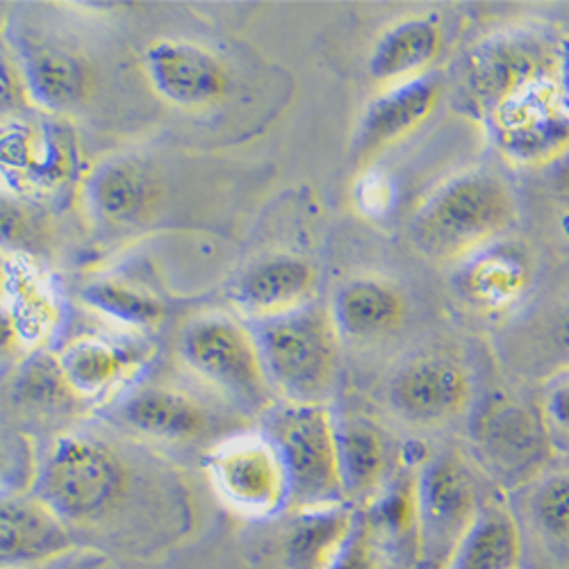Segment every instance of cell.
Masks as SVG:
<instances>
[{
    "label": "cell",
    "mask_w": 569,
    "mask_h": 569,
    "mask_svg": "<svg viewBox=\"0 0 569 569\" xmlns=\"http://www.w3.org/2000/svg\"><path fill=\"white\" fill-rule=\"evenodd\" d=\"M517 221V197L492 169H465L442 180L412 214L415 249L436 262L469 260L497 244Z\"/></svg>",
    "instance_id": "cell-1"
},
{
    "label": "cell",
    "mask_w": 569,
    "mask_h": 569,
    "mask_svg": "<svg viewBox=\"0 0 569 569\" xmlns=\"http://www.w3.org/2000/svg\"><path fill=\"white\" fill-rule=\"evenodd\" d=\"M130 467L123 453L93 433L60 436L41 460L32 492L67 525H103L128 499Z\"/></svg>",
    "instance_id": "cell-2"
},
{
    "label": "cell",
    "mask_w": 569,
    "mask_h": 569,
    "mask_svg": "<svg viewBox=\"0 0 569 569\" xmlns=\"http://www.w3.org/2000/svg\"><path fill=\"white\" fill-rule=\"evenodd\" d=\"M262 360L276 395L284 403L326 406L338 381L340 333L315 303L264 321H253Z\"/></svg>",
    "instance_id": "cell-3"
},
{
    "label": "cell",
    "mask_w": 569,
    "mask_h": 569,
    "mask_svg": "<svg viewBox=\"0 0 569 569\" xmlns=\"http://www.w3.org/2000/svg\"><path fill=\"white\" fill-rule=\"evenodd\" d=\"M273 442L290 486V510L345 503L338 421L326 406L280 403L267 415Z\"/></svg>",
    "instance_id": "cell-4"
},
{
    "label": "cell",
    "mask_w": 569,
    "mask_h": 569,
    "mask_svg": "<svg viewBox=\"0 0 569 569\" xmlns=\"http://www.w3.org/2000/svg\"><path fill=\"white\" fill-rule=\"evenodd\" d=\"M178 356L214 390L251 410L273 408V388L256 330L240 319L208 312L189 319L178 336Z\"/></svg>",
    "instance_id": "cell-5"
},
{
    "label": "cell",
    "mask_w": 569,
    "mask_h": 569,
    "mask_svg": "<svg viewBox=\"0 0 569 569\" xmlns=\"http://www.w3.org/2000/svg\"><path fill=\"white\" fill-rule=\"evenodd\" d=\"M495 149L519 167H551L569 151V110L558 76L510 93L486 114Z\"/></svg>",
    "instance_id": "cell-6"
},
{
    "label": "cell",
    "mask_w": 569,
    "mask_h": 569,
    "mask_svg": "<svg viewBox=\"0 0 569 569\" xmlns=\"http://www.w3.org/2000/svg\"><path fill=\"white\" fill-rule=\"evenodd\" d=\"M558 64L560 41L527 28L497 30L473 46L467 58L465 99L486 119L510 93L540 78L558 76Z\"/></svg>",
    "instance_id": "cell-7"
},
{
    "label": "cell",
    "mask_w": 569,
    "mask_h": 569,
    "mask_svg": "<svg viewBox=\"0 0 569 569\" xmlns=\"http://www.w3.org/2000/svg\"><path fill=\"white\" fill-rule=\"evenodd\" d=\"M481 506L477 481L460 456L442 453L426 462L412 492V517L423 560L442 569Z\"/></svg>",
    "instance_id": "cell-8"
},
{
    "label": "cell",
    "mask_w": 569,
    "mask_h": 569,
    "mask_svg": "<svg viewBox=\"0 0 569 569\" xmlns=\"http://www.w3.org/2000/svg\"><path fill=\"white\" fill-rule=\"evenodd\" d=\"M214 492L249 517H269L290 508L282 460L267 433H237L217 442L206 460Z\"/></svg>",
    "instance_id": "cell-9"
},
{
    "label": "cell",
    "mask_w": 569,
    "mask_h": 569,
    "mask_svg": "<svg viewBox=\"0 0 569 569\" xmlns=\"http://www.w3.org/2000/svg\"><path fill=\"white\" fill-rule=\"evenodd\" d=\"M473 449L506 483L536 481L551 460L547 419L512 399H497L473 421Z\"/></svg>",
    "instance_id": "cell-10"
},
{
    "label": "cell",
    "mask_w": 569,
    "mask_h": 569,
    "mask_svg": "<svg viewBox=\"0 0 569 569\" xmlns=\"http://www.w3.org/2000/svg\"><path fill=\"white\" fill-rule=\"evenodd\" d=\"M144 76L156 97L180 110H206L228 93V69L201 43L160 37L141 51Z\"/></svg>",
    "instance_id": "cell-11"
},
{
    "label": "cell",
    "mask_w": 569,
    "mask_h": 569,
    "mask_svg": "<svg viewBox=\"0 0 569 569\" xmlns=\"http://www.w3.org/2000/svg\"><path fill=\"white\" fill-rule=\"evenodd\" d=\"M388 401L406 423L440 429L469 408L471 376L453 358L419 356L392 376Z\"/></svg>",
    "instance_id": "cell-12"
},
{
    "label": "cell",
    "mask_w": 569,
    "mask_h": 569,
    "mask_svg": "<svg viewBox=\"0 0 569 569\" xmlns=\"http://www.w3.org/2000/svg\"><path fill=\"white\" fill-rule=\"evenodd\" d=\"M442 91V80L436 73H426L378 91L367 103L356 130V160L360 164H369L417 132L436 114Z\"/></svg>",
    "instance_id": "cell-13"
},
{
    "label": "cell",
    "mask_w": 569,
    "mask_h": 569,
    "mask_svg": "<svg viewBox=\"0 0 569 569\" xmlns=\"http://www.w3.org/2000/svg\"><path fill=\"white\" fill-rule=\"evenodd\" d=\"M317 267L297 253H271L232 282L230 301L253 321L290 315L315 303Z\"/></svg>",
    "instance_id": "cell-14"
},
{
    "label": "cell",
    "mask_w": 569,
    "mask_h": 569,
    "mask_svg": "<svg viewBox=\"0 0 569 569\" xmlns=\"http://www.w3.org/2000/svg\"><path fill=\"white\" fill-rule=\"evenodd\" d=\"M73 551L67 521L34 492L3 499L0 512V562L3 569H28Z\"/></svg>",
    "instance_id": "cell-15"
},
{
    "label": "cell",
    "mask_w": 569,
    "mask_h": 569,
    "mask_svg": "<svg viewBox=\"0 0 569 569\" xmlns=\"http://www.w3.org/2000/svg\"><path fill=\"white\" fill-rule=\"evenodd\" d=\"M144 362L139 347L108 336H82L69 342L56 365L73 399H108L121 390Z\"/></svg>",
    "instance_id": "cell-16"
},
{
    "label": "cell",
    "mask_w": 569,
    "mask_h": 569,
    "mask_svg": "<svg viewBox=\"0 0 569 569\" xmlns=\"http://www.w3.org/2000/svg\"><path fill=\"white\" fill-rule=\"evenodd\" d=\"M58 323V301L41 273L19 253L3 260V351L39 347Z\"/></svg>",
    "instance_id": "cell-17"
},
{
    "label": "cell",
    "mask_w": 569,
    "mask_h": 569,
    "mask_svg": "<svg viewBox=\"0 0 569 569\" xmlns=\"http://www.w3.org/2000/svg\"><path fill=\"white\" fill-rule=\"evenodd\" d=\"M117 419L139 436L164 442L199 440L212 426L210 412L201 401L167 386L130 390L117 406Z\"/></svg>",
    "instance_id": "cell-18"
},
{
    "label": "cell",
    "mask_w": 569,
    "mask_h": 569,
    "mask_svg": "<svg viewBox=\"0 0 569 569\" xmlns=\"http://www.w3.org/2000/svg\"><path fill=\"white\" fill-rule=\"evenodd\" d=\"M406 315L408 301L399 284L378 276L347 280L330 308L342 342H369L392 336L406 321Z\"/></svg>",
    "instance_id": "cell-19"
},
{
    "label": "cell",
    "mask_w": 569,
    "mask_h": 569,
    "mask_svg": "<svg viewBox=\"0 0 569 569\" xmlns=\"http://www.w3.org/2000/svg\"><path fill=\"white\" fill-rule=\"evenodd\" d=\"M158 199L151 169L134 158H110L93 167L84 180L89 212L108 226H130L144 219Z\"/></svg>",
    "instance_id": "cell-20"
},
{
    "label": "cell",
    "mask_w": 569,
    "mask_h": 569,
    "mask_svg": "<svg viewBox=\"0 0 569 569\" xmlns=\"http://www.w3.org/2000/svg\"><path fill=\"white\" fill-rule=\"evenodd\" d=\"M445 49V34L431 17H408L390 26L376 39L367 69L381 89L433 73Z\"/></svg>",
    "instance_id": "cell-21"
},
{
    "label": "cell",
    "mask_w": 569,
    "mask_h": 569,
    "mask_svg": "<svg viewBox=\"0 0 569 569\" xmlns=\"http://www.w3.org/2000/svg\"><path fill=\"white\" fill-rule=\"evenodd\" d=\"M71 169L67 141L49 128L14 119L3 126V178L14 182V192L56 189Z\"/></svg>",
    "instance_id": "cell-22"
},
{
    "label": "cell",
    "mask_w": 569,
    "mask_h": 569,
    "mask_svg": "<svg viewBox=\"0 0 569 569\" xmlns=\"http://www.w3.org/2000/svg\"><path fill=\"white\" fill-rule=\"evenodd\" d=\"M525 531L517 515L497 501L481 506L442 569H521Z\"/></svg>",
    "instance_id": "cell-23"
},
{
    "label": "cell",
    "mask_w": 569,
    "mask_h": 569,
    "mask_svg": "<svg viewBox=\"0 0 569 569\" xmlns=\"http://www.w3.org/2000/svg\"><path fill=\"white\" fill-rule=\"evenodd\" d=\"M295 525L282 540L292 569H338L356 533V517L340 506L292 510Z\"/></svg>",
    "instance_id": "cell-24"
},
{
    "label": "cell",
    "mask_w": 569,
    "mask_h": 569,
    "mask_svg": "<svg viewBox=\"0 0 569 569\" xmlns=\"http://www.w3.org/2000/svg\"><path fill=\"white\" fill-rule=\"evenodd\" d=\"M531 278L533 269L525 251L492 244L467 260L460 292L473 308L499 312L527 295Z\"/></svg>",
    "instance_id": "cell-25"
},
{
    "label": "cell",
    "mask_w": 569,
    "mask_h": 569,
    "mask_svg": "<svg viewBox=\"0 0 569 569\" xmlns=\"http://www.w3.org/2000/svg\"><path fill=\"white\" fill-rule=\"evenodd\" d=\"M23 71L32 103L43 110H71L89 93V64L64 46H41L23 60Z\"/></svg>",
    "instance_id": "cell-26"
},
{
    "label": "cell",
    "mask_w": 569,
    "mask_h": 569,
    "mask_svg": "<svg viewBox=\"0 0 569 569\" xmlns=\"http://www.w3.org/2000/svg\"><path fill=\"white\" fill-rule=\"evenodd\" d=\"M527 525L540 549L560 567H569V467L547 469L529 483Z\"/></svg>",
    "instance_id": "cell-27"
},
{
    "label": "cell",
    "mask_w": 569,
    "mask_h": 569,
    "mask_svg": "<svg viewBox=\"0 0 569 569\" xmlns=\"http://www.w3.org/2000/svg\"><path fill=\"white\" fill-rule=\"evenodd\" d=\"M345 495L362 497L381 486L388 471V445L383 433L365 419L338 421Z\"/></svg>",
    "instance_id": "cell-28"
},
{
    "label": "cell",
    "mask_w": 569,
    "mask_h": 569,
    "mask_svg": "<svg viewBox=\"0 0 569 569\" xmlns=\"http://www.w3.org/2000/svg\"><path fill=\"white\" fill-rule=\"evenodd\" d=\"M80 297L91 310L130 328H153L167 315V308L158 297L121 278L103 276L91 280L84 284Z\"/></svg>",
    "instance_id": "cell-29"
},
{
    "label": "cell",
    "mask_w": 569,
    "mask_h": 569,
    "mask_svg": "<svg viewBox=\"0 0 569 569\" xmlns=\"http://www.w3.org/2000/svg\"><path fill=\"white\" fill-rule=\"evenodd\" d=\"M3 117L8 121L10 114H14V119H19L26 110L34 108L32 97H30V87H28V78L23 71V62L19 58H12L8 46L3 49Z\"/></svg>",
    "instance_id": "cell-30"
},
{
    "label": "cell",
    "mask_w": 569,
    "mask_h": 569,
    "mask_svg": "<svg viewBox=\"0 0 569 569\" xmlns=\"http://www.w3.org/2000/svg\"><path fill=\"white\" fill-rule=\"evenodd\" d=\"M395 201V187L390 178L378 171H367L356 187L358 210L367 217H381L390 210Z\"/></svg>",
    "instance_id": "cell-31"
},
{
    "label": "cell",
    "mask_w": 569,
    "mask_h": 569,
    "mask_svg": "<svg viewBox=\"0 0 569 569\" xmlns=\"http://www.w3.org/2000/svg\"><path fill=\"white\" fill-rule=\"evenodd\" d=\"M545 419L560 431H569V381L558 383L545 399Z\"/></svg>",
    "instance_id": "cell-32"
},
{
    "label": "cell",
    "mask_w": 569,
    "mask_h": 569,
    "mask_svg": "<svg viewBox=\"0 0 569 569\" xmlns=\"http://www.w3.org/2000/svg\"><path fill=\"white\" fill-rule=\"evenodd\" d=\"M549 180H551V189L553 194L569 206V151L549 167Z\"/></svg>",
    "instance_id": "cell-33"
},
{
    "label": "cell",
    "mask_w": 569,
    "mask_h": 569,
    "mask_svg": "<svg viewBox=\"0 0 569 569\" xmlns=\"http://www.w3.org/2000/svg\"><path fill=\"white\" fill-rule=\"evenodd\" d=\"M558 82L569 110V37L560 39V64H558Z\"/></svg>",
    "instance_id": "cell-34"
}]
</instances>
